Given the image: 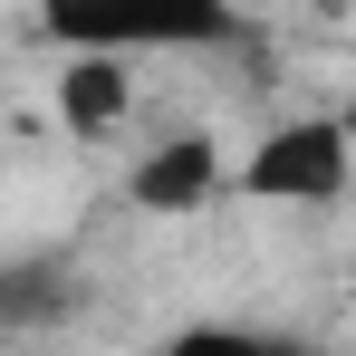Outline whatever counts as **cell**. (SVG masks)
<instances>
[{
	"label": "cell",
	"instance_id": "6da1fadb",
	"mask_svg": "<svg viewBox=\"0 0 356 356\" xmlns=\"http://www.w3.org/2000/svg\"><path fill=\"white\" fill-rule=\"evenodd\" d=\"M39 29L77 58H154V49H222L232 0H29Z\"/></svg>",
	"mask_w": 356,
	"mask_h": 356
},
{
	"label": "cell",
	"instance_id": "7a4b0ae2",
	"mask_svg": "<svg viewBox=\"0 0 356 356\" xmlns=\"http://www.w3.org/2000/svg\"><path fill=\"white\" fill-rule=\"evenodd\" d=\"M356 174V145H347V125L337 116H289V125H270L250 154H241V193L250 202H337Z\"/></svg>",
	"mask_w": 356,
	"mask_h": 356
},
{
	"label": "cell",
	"instance_id": "3957f363",
	"mask_svg": "<svg viewBox=\"0 0 356 356\" xmlns=\"http://www.w3.org/2000/svg\"><path fill=\"white\" fill-rule=\"evenodd\" d=\"M145 212H164V222H183V212H212L222 193H232V164L212 154V135H164V145H145L135 154V183H125Z\"/></svg>",
	"mask_w": 356,
	"mask_h": 356
},
{
	"label": "cell",
	"instance_id": "277c9868",
	"mask_svg": "<svg viewBox=\"0 0 356 356\" xmlns=\"http://www.w3.org/2000/svg\"><path fill=\"white\" fill-rule=\"evenodd\" d=\"M58 116L77 135H106V125L135 116V67L125 58H67L58 67Z\"/></svg>",
	"mask_w": 356,
	"mask_h": 356
},
{
	"label": "cell",
	"instance_id": "5b68a950",
	"mask_svg": "<svg viewBox=\"0 0 356 356\" xmlns=\"http://www.w3.org/2000/svg\"><path fill=\"white\" fill-rule=\"evenodd\" d=\"M154 356H308L298 337H270V327H183Z\"/></svg>",
	"mask_w": 356,
	"mask_h": 356
},
{
	"label": "cell",
	"instance_id": "8992f818",
	"mask_svg": "<svg viewBox=\"0 0 356 356\" xmlns=\"http://www.w3.org/2000/svg\"><path fill=\"white\" fill-rule=\"evenodd\" d=\"M49 308H67L58 270H10V280H0V318H49Z\"/></svg>",
	"mask_w": 356,
	"mask_h": 356
},
{
	"label": "cell",
	"instance_id": "52a82bcc",
	"mask_svg": "<svg viewBox=\"0 0 356 356\" xmlns=\"http://www.w3.org/2000/svg\"><path fill=\"white\" fill-rule=\"evenodd\" d=\"M337 125H347V145H356V106H347V116H337Z\"/></svg>",
	"mask_w": 356,
	"mask_h": 356
}]
</instances>
